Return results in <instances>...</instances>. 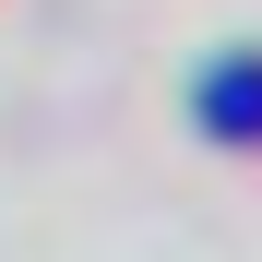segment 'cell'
I'll list each match as a JSON object with an SVG mask.
<instances>
[{"label": "cell", "mask_w": 262, "mask_h": 262, "mask_svg": "<svg viewBox=\"0 0 262 262\" xmlns=\"http://www.w3.org/2000/svg\"><path fill=\"white\" fill-rule=\"evenodd\" d=\"M214 119H262V72H238V83H214Z\"/></svg>", "instance_id": "1"}]
</instances>
